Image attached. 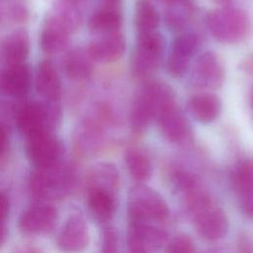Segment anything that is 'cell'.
Here are the masks:
<instances>
[{
    "label": "cell",
    "instance_id": "6da1fadb",
    "mask_svg": "<svg viewBox=\"0 0 253 253\" xmlns=\"http://www.w3.org/2000/svg\"><path fill=\"white\" fill-rule=\"evenodd\" d=\"M14 121L19 132L28 138L42 132H53L60 125L62 110L60 101L16 100Z\"/></svg>",
    "mask_w": 253,
    "mask_h": 253
},
{
    "label": "cell",
    "instance_id": "7a4b0ae2",
    "mask_svg": "<svg viewBox=\"0 0 253 253\" xmlns=\"http://www.w3.org/2000/svg\"><path fill=\"white\" fill-rule=\"evenodd\" d=\"M75 180L74 168L61 161L50 167L34 168L29 176L28 188L31 197L37 203H46L68 194Z\"/></svg>",
    "mask_w": 253,
    "mask_h": 253
},
{
    "label": "cell",
    "instance_id": "3957f363",
    "mask_svg": "<svg viewBox=\"0 0 253 253\" xmlns=\"http://www.w3.org/2000/svg\"><path fill=\"white\" fill-rule=\"evenodd\" d=\"M175 104L171 88L164 82H148L135 98L130 115L131 127L142 131L166 107Z\"/></svg>",
    "mask_w": 253,
    "mask_h": 253
},
{
    "label": "cell",
    "instance_id": "277c9868",
    "mask_svg": "<svg viewBox=\"0 0 253 253\" xmlns=\"http://www.w3.org/2000/svg\"><path fill=\"white\" fill-rule=\"evenodd\" d=\"M206 26L216 41L226 44L242 42L251 31L249 16L240 9L227 6L209 13Z\"/></svg>",
    "mask_w": 253,
    "mask_h": 253
},
{
    "label": "cell",
    "instance_id": "5b68a950",
    "mask_svg": "<svg viewBox=\"0 0 253 253\" xmlns=\"http://www.w3.org/2000/svg\"><path fill=\"white\" fill-rule=\"evenodd\" d=\"M127 211L131 221H163L169 213L168 206L162 196L152 188L138 183L128 195Z\"/></svg>",
    "mask_w": 253,
    "mask_h": 253
},
{
    "label": "cell",
    "instance_id": "8992f818",
    "mask_svg": "<svg viewBox=\"0 0 253 253\" xmlns=\"http://www.w3.org/2000/svg\"><path fill=\"white\" fill-rule=\"evenodd\" d=\"M166 47L164 37L157 31L137 35L136 44L132 53V70L139 75L147 74L156 69Z\"/></svg>",
    "mask_w": 253,
    "mask_h": 253
},
{
    "label": "cell",
    "instance_id": "52a82bcc",
    "mask_svg": "<svg viewBox=\"0 0 253 253\" xmlns=\"http://www.w3.org/2000/svg\"><path fill=\"white\" fill-rule=\"evenodd\" d=\"M25 151L34 168H46L62 161L64 145L53 132H42L26 138Z\"/></svg>",
    "mask_w": 253,
    "mask_h": 253
},
{
    "label": "cell",
    "instance_id": "ba28073f",
    "mask_svg": "<svg viewBox=\"0 0 253 253\" xmlns=\"http://www.w3.org/2000/svg\"><path fill=\"white\" fill-rule=\"evenodd\" d=\"M58 220L55 207L47 203H36L27 208L19 217V230L25 235H41L53 230Z\"/></svg>",
    "mask_w": 253,
    "mask_h": 253
},
{
    "label": "cell",
    "instance_id": "9c48e42d",
    "mask_svg": "<svg viewBox=\"0 0 253 253\" xmlns=\"http://www.w3.org/2000/svg\"><path fill=\"white\" fill-rule=\"evenodd\" d=\"M90 242L89 226L80 213L70 214L59 228L56 235V246L63 253L83 251Z\"/></svg>",
    "mask_w": 253,
    "mask_h": 253
},
{
    "label": "cell",
    "instance_id": "30bf717a",
    "mask_svg": "<svg viewBox=\"0 0 253 253\" xmlns=\"http://www.w3.org/2000/svg\"><path fill=\"white\" fill-rule=\"evenodd\" d=\"M224 80L223 65L212 51L202 53L196 60L192 74V84L203 90L218 89Z\"/></svg>",
    "mask_w": 253,
    "mask_h": 253
},
{
    "label": "cell",
    "instance_id": "8fae6325",
    "mask_svg": "<svg viewBox=\"0 0 253 253\" xmlns=\"http://www.w3.org/2000/svg\"><path fill=\"white\" fill-rule=\"evenodd\" d=\"M73 32L64 19L50 11L40 33L39 44L46 53L60 52L67 47Z\"/></svg>",
    "mask_w": 253,
    "mask_h": 253
},
{
    "label": "cell",
    "instance_id": "7c38bea8",
    "mask_svg": "<svg viewBox=\"0 0 253 253\" xmlns=\"http://www.w3.org/2000/svg\"><path fill=\"white\" fill-rule=\"evenodd\" d=\"M33 83L27 62L3 66L0 73V93L15 100L26 99Z\"/></svg>",
    "mask_w": 253,
    "mask_h": 253
},
{
    "label": "cell",
    "instance_id": "4fadbf2b",
    "mask_svg": "<svg viewBox=\"0 0 253 253\" xmlns=\"http://www.w3.org/2000/svg\"><path fill=\"white\" fill-rule=\"evenodd\" d=\"M34 85L42 100L59 102L62 85L59 73L50 59L41 60L36 68Z\"/></svg>",
    "mask_w": 253,
    "mask_h": 253
},
{
    "label": "cell",
    "instance_id": "5bb4252c",
    "mask_svg": "<svg viewBox=\"0 0 253 253\" xmlns=\"http://www.w3.org/2000/svg\"><path fill=\"white\" fill-rule=\"evenodd\" d=\"M156 121L161 134L170 142H182L190 134V124L176 104L164 108L156 117Z\"/></svg>",
    "mask_w": 253,
    "mask_h": 253
},
{
    "label": "cell",
    "instance_id": "9a60e30c",
    "mask_svg": "<svg viewBox=\"0 0 253 253\" xmlns=\"http://www.w3.org/2000/svg\"><path fill=\"white\" fill-rule=\"evenodd\" d=\"M194 219L197 233L206 240H218L228 231L229 221L227 215L214 205L196 214Z\"/></svg>",
    "mask_w": 253,
    "mask_h": 253
},
{
    "label": "cell",
    "instance_id": "2e32d148",
    "mask_svg": "<svg viewBox=\"0 0 253 253\" xmlns=\"http://www.w3.org/2000/svg\"><path fill=\"white\" fill-rule=\"evenodd\" d=\"M96 36L87 46V50L94 61L110 63L118 60L124 54L126 42L120 32Z\"/></svg>",
    "mask_w": 253,
    "mask_h": 253
},
{
    "label": "cell",
    "instance_id": "e0dca14e",
    "mask_svg": "<svg viewBox=\"0 0 253 253\" xmlns=\"http://www.w3.org/2000/svg\"><path fill=\"white\" fill-rule=\"evenodd\" d=\"M30 53V36L26 29H17L0 41V62L3 66L25 63Z\"/></svg>",
    "mask_w": 253,
    "mask_h": 253
},
{
    "label": "cell",
    "instance_id": "ac0fdd59",
    "mask_svg": "<svg viewBox=\"0 0 253 253\" xmlns=\"http://www.w3.org/2000/svg\"><path fill=\"white\" fill-rule=\"evenodd\" d=\"M94 62L87 48L76 47L64 55L62 61L63 71L70 80L83 82L92 76Z\"/></svg>",
    "mask_w": 253,
    "mask_h": 253
},
{
    "label": "cell",
    "instance_id": "d6986e66",
    "mask_svg": "<svg viewBox=\"0 0 253 253\" xmlns=\"http://www.w3.org/2000/svg\"><path fill=\"white\" fill-rule=\"evenodd\" d=\"M220 99L211 93L192 96L188 101V110L192 117L203 124H209L218 118L221 112Z\"/></svg>",
    "mask_w": 253,
    "mask_h": 253
},
{
    "label": "cell",
    "instance_id": "ffe728a7",
    "mask_svg": "<svg viewBox=\"0 0 253 253\" xmlns=\"http://www.w3.org/2000/svg\"><path fill=\"white\" fill-rule=\"evenodd\" d=\"M167 239L166 232L146 222H134L131 221L128 235L127 244L141 245L147 250L152 248H158L165 243Z\"/></svg>",
    "mask_w": 253,
    "mask_h": 253
},
{
    "label": "cell",
    "instance_id": "44dd1931",
    "mask_svg": "<svg viewBox=\"0 0 253 253\" xmlns=\"http://www.w3.org/2000/svg\"><path fill=\"white\" fill-rule=\"evenodd\" d=\"M88 210L92 217L100 222L112 220L116 211V196L101 189L90 188L88 193Z\"/></svg>",
    "mask_w": 253,
    "mask_h": 253
},
{
    "label": "cell",
    "instance_id": "7402d4cb",
    "mask_svg": "<svg viewBox=\"0 0 253 253\" xmlns=\"http://www.w3.org/2000/svg\"><path fill=\"white\" fill-rule=\"evenodd\" d=\"M119 183V171L116 165L111 162H99L92 167L89 173L90 188L105 190L116 196Z\"/></svg>",
    "mask_w": 253,
    "mask_h": 253
},
{
    "label": "cell",
    "instance_id": "603a6c76",
    "mask_svg": "<svg viewBox=\"0 0 253 253\" xmlns=\"http://www.w3.org/2000/svg\"><path fill=\"white\" fill-rule=\"evenodd\" d=\"M122 26V16L119 9L102 7L95 11L88 21L89 30L95 35L119 32Z\"/></svg>",
    "mask_w": 253,
    "mask_h": 253
},
{
    "label": "cell",
    "instance_id": "cb8c5ba5",
    "mask_svg": "<svg viewBox=\"0 0 253 253\" xmlns=\"http://www.w3.org/2000/svg\"><path fill=\"white\" fill-rule=\"evenodd\" d=\"M125 162L129 175L138 183L145 182L152 175V163L144 151L129 148L125 153Z\"/></svg>",
    "mask_w": 253,
    "mask_h": 253
},
{
    "label": "cell",
    "instance_id": "d4e9b609",
    "mask_svg": "<svg viewBox=\"0 0 253 253\" xmlns=\"http://www.w3.org/2000/svg\"><path fill=\"white\" fill-rule=\"evenodd\" d=\"M194 14L190 0H169L165 10V23L170 30L181 31L191 21Z\"/></svg>",
    "mask_w": 253,
    "mask_h": 253
},
{
    "label": "cell",
    "instance_id": "484cf974",
    "mask_svg": "<svg viewBox=\"0 0 253 253\" xmlns=\"http://www.w3.org/2000/svg\"><path fill=\"white\" fill-rule=\"evenodd\" d=\"M159 25L156 8L146 0L137 1L134 9V26L137 35L155 32Z\"/></svg>",
    "mask_w": 253,
    "mask_h": 253
},
{
    "label": "cell",
    "instance_id": "4316f807",
    "mask_svg": "<svg viewBox=\"0 0 253 253\" xmlns=\"http://www.w3.org/2000/svg\"><path fill=\"white\" fill-rule=\"evenodd\" d=\"M232 183L238 196L253 193V158L243 159L235 165Z\"/></svg>",
    "mask_w": 253,
    "mask_h": 253
},
{
    "label": "cell",
    "instance_id": "83f0119b",
    "mask_svg": "<svg viewBox=\"0 0 253 253\" xmlns=\"http://www.w3.org/2000/svg\"><path fill=\"white\" fill-rule=\"evenodd\" d=\"M200 46V38L198 35L190 32L179 34L173 41L171 51L190 58L196 53Z\"/></svg>",
    "mask_w": 253,
    "mask_h": 253
},
{
    "label": "cell",
    "instance_id": "f1b7e54d",
    "mask_svg": "<svg viewBox=\"0 0 253 253\" xmlns=\"http://www.w3.org/2000/svg\"><path fill=\"white\" fill-rule=\"evenodd\" d=\"M190 63V58L184 57L171 51L166 60V70L172 77L180 78L188 72Z\"/></svg>",
    "mask_w": 253,
    "mask_h": 253
},
{
    "label": "cell",
    "instance_id": "f546056e",
    "mask_svg": "<svg viewBox=\"0 0 253 253\" xmlns=\"http://www.w3.org/2000/svg\"><path fill=\"white\" fill-rule=\"evenodd\" d=\"M195 244L187 234H179L166 245L165 253H195Z\"/></svg>",
    "mask_w": 253,
    "mask_h": 253
},
{
    "label": "cell",
    "instance_id": "4dcf8cb0",
    "mask_svg": "<svg viewBox=\"0 0 253 253\" xmlns=\"http://www.w3.org/2000/svg\"><path fill=\"white\" fill-rule=\"evenodd\" d=\"M174 185L179 191L189 194L198 188L199 181L197 177L192 173L181 171L176 173L174 177Z\"/></svg>",
    "mask_w": 253,
    "mask_h": 253
},
{
    "label": "cell",
    "instance_id": "1f68e13d",
    "mask_svg": "<svg viewBox=\"0 0 253 253\" xmlns=\"http://www.w3.org/2000/svg\"><path fill=\"white\" fill-rule=\"evenodd\" d=\"M102 253H118V234L117 231L108 227L103 233Z\"/></svg>",
    "mask_w": 253,
    "mask_h": 253
},
{
    "label": "cell",
    "instance_id": "d6a6232c",
    "mask_svg": "<svg viewBox=\"0 0 253 253\" xmlns=\"http://www.w3.org/2000/svg\"><path fill=\"white\" fill-rule=\"evenodd\" d=\"M239 197V207L242 213L253 219V193L240 195Z\"/></svg>",
    "mask_w": 253,
    "mask_h": 253
},
{
    "label": "cell",
    "instance_id": "836d02e7",
    "mask_svg": "<svg viewBox=\"0 0 253 253\" xmlns=\"http://www.w3.org/2000/svg\"><path fill=\"white\" fill-rule=\"evenodd\" d=\"M10 146V136L7 125L0 121V157L6 154Z\"/></svg>",
    "mask_w": 253,
    "mask_h": 253
},
{
    "label": "cell",
    "instance_id": "e575fe53",
    "mask_svg": "<svg viewBox=\"0 0 253 253\" xmlns=\"http://www.w3.org/2000/svg\"><path fill=\"white\" fill-rule=\"evenodd\" d=\"M10 211V203L5 194L0 192V222H6Z\"/></svg>",
    "mask_w": 253,
    "mask_h": 253
},
{
    "label": "cell",
    "instance_id": "d590c367",
    "mask_svg": "<svg viewBox=\"0 0 253 253\" xmlns=\"http://www.w3.org/2000/svg\"><path fill=\"white\" fill-rule=\"evenodd\" d=\"M13 3L7 0H0V25L10 21V12Z\"/></svg>",
    "mask_w": 253,
    "mask_h": 253
},
{
    "label": "cell",
    "instance_id": "8d00e7d4",
    "mask_svg": "<svg viewBox=\"0 0 253 253\" xmlns=\"http://www.w3.org/2000/svg\"><path fill=\"white\" fill-rule=\"evenodd\" d=\"M8 237V227L6 222H0V247L4 245Z\"/></svg>",
    "mask_w": 253,
    "mask_h": 253
},
{
    "label": "cell",
    "instance_id": "74e56055",
    "mask_svg": "<svg viewBox=\"0 0 253 253\" xmlns=\"http://www.w3.org/2000/svg\"><path fill=\"white\" fill-rule=\"evenodd\" d=\"M128 252L127 253H148V250L143 246L137 244H127Z\"/></svg>",
    "mask_w": 253,
    "mask_h": 253
},
{
    "label": "cell",
    "instance_id": "f35d334b",
    "mask_svg": "<svg viewBox=\"0 0 253 253\" xmlns=\"http://www.w3.org/2000/svg\"><path fill=\"white\" fill-rule=\"evenodd\" d=\"M103 2H104V7L118 9L121 0H103Z\"/></svg>",
    "mask_w": 253,
    "mask_h": 253
},
{
    "label": "cell",
    "instance_id": "ab89813d",
    "mask_svg": "<svg viewBox=\"0 0 253 253\" xmlns=\"http://www.w3.org/2000/svg\"><path fill=\"white\" fill-rule=\"evenodd\" d=\"M20 253H42V252L36 247H28L23 249Z\"/></svg>",
    "mask_w": 253,
    "mask_h": 253
},
{
    "label": "cell",
    "instance_id": "60d3db41",
    "mask_svg": "<svg viewBox=\"0 0 253 253\" xmlns=\"http://www.w3.org/2000/svg\"><path fill=\"white\" fill-rule=\"evenodd\" d=\"M217 3H219V4H221V5H223L224 7H226L225 5H228L230 2H231V0H215Z\"/></svg>",
    "mask_w": 253,
    "mask_h": 253
},
{
    "label": "cell",
    "instance_id": "b9f144b4",
    "mask_svg": "<svg viewBox=\"0 0 253 253\" xmlns=\"http://www.w3.org/2000/svg\"><path fill=\"white\" fill-rule=\"evenodd\" d=\"M201 253H216V252L214 250H212V249H209V250H205V251H203Z\"/></svg>",
    "mask_w": 253,
    "mask_h": 253
},
{
    "label": "cell",
    "instance_id": "7bdbcfd3",
    "mask_svg": "<svg viewBox=\"0 0 253 253\" xmlns=\"http://www.w3.org/2000/svg\"><path fill=\"white\" fill-rule=\"evenodd\" d=\"M250 104H251V107L253 109V90L251 92V97H250Z\"/></svg>",
    "mask_w": 253,
    "mask_h": 253
},
{
    "label": "cell",
    "instance_id": "ee69618b",
    "mask_svg": "<svg viewBox=\"0 0 253 253\" xmlns=\"http://www.w3.org/2000/svg\"><path fill=\"white\" fill-rule=\"evenodd\" d=\"M2 69V68H1ZM1 69H0V73H1Z\"/></svg>",
    "mask_w": 253,
    "mask_h": 253
}]
</instances>
